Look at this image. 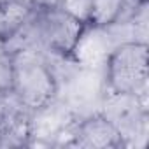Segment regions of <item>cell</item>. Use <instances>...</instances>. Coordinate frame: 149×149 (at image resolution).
Here are the masks:
<instances>
[{"instance_id":"obj_1","label":"cell","mask_w":149,"mask_h":149,"mask_svg":"<svg viewBox=\"0 0 149 149\" xmlns=\"http://www.w3.org/2000/svg\"><path fill=\"white\" fill-rule=\"evenodd\" d=\"M16 86L23 102L28 105H40L51 95V76L40 65L39 56L30 49L19 51L16 58Z\"/></svg>"},{"instance_id":"obj_2","label":"cell","mask_w":149,"mask_h":149,"mask_svg":"<svg viewBox=\"0 0 149 149\" xmlns=\"http://www.w3.org/2000/svg\"><path fill=\"white\" fill-rule=\"evenodd\" d=\"M144 44H125L112 61V84L119 93L137 91L147 81Z\"/></svg>"},{"instance_id":"obj_3","label":"cell","mask_w":149,"mask_h":149,"mask_svg":"<svg viewBox=\"0 0 149 149\" xmlns=\"http://www.w3.org/2000/svg\"><path fill=\"white\" fill-rule=\"evenodd\" d=\"M112 47L114 44L111 42L107 32L93 30L77 42V58L83 65L90 68H97L104 61V58L111 53Z\"/></svg>"},{"instance_id":"obj_4","label":"cell","mask_w":149,"mask_h":149,"mask_svg":"<svg viewBox=\"0 0 149 149\" xmlns=\"http://www.w3.org/2000/svg\"><path fill=\"white\" fill-rule=\"evenodd\" d=\"M46 37L60 47H70L77 40L79 23L67 13H53L46 21Z\"/></svg>"},{"instance_id":"obj_5","label":"cell","mask_w":149,"mask_h":149,"mask_svg":"<svg viewBox=\"0 0 149 149\" xmlns=\"http://www.w3.org/2000/svg\"><path fill=\"white\" fill-rule=\"evenodd\" d=\"M67 116H68V109L65 105H53V107L46 109L44 112H40L35 118V121L32 125L35 137L54 135L60 128L65 126Z\"/></svg>"},{"instance_id":"obj_6","label":"cell","mask_w":149,"mask_h":149,"mask_svg":"<svg viewBox=\"0 0 149 149\" xmlns=\"http://www.w3.org/2000/svg\"><path fill=\"white\" fill-rule=\"evenodd\" d=\"M83 144L84 146H93V147H105L111 146L112 140L116 139V130L111 123H107L105 119H91L88 121L83 130Z\"/></svg>"},{"instance_id":"obj_7","label":"cell","mask_w":149,"mask_h":149,"mask_svg":"<svg viewBox=\"0 0 149 149\" xmlns=\"http://www.w3.org/2000/svg\"><path fill=\"white\" fill-rule=\"evenodd\" d=\"M121 6V0H91V14L97 21L107 23L111 21Z\"/></svg>"},{"instance_id":"obj_8","label":"cell","mask_w":149,"mask_h":149,"mask_svg":"<svg viewBox=\"0 0 149 149\" xmlns=\"http://www.w3.org/2000/svg\"><path fill=\"white\" fill-rule=\"evenodd\" d=\"M67 14L76 19H84L91 14V0H63Z\"/></svg>"},{"instance_id":"obj_9","label":"cell","mask_w":149,"mask_h":149,"mask_svg":"<svg viewBox=\"0 0 149 149\" xmlns=\"http://www.w3.org/2000/svg\"><path fill=\"white\" fill-rule=\"evenodd\" d=\"M13 83V74H11V67L6 56L0 58V88H6Z\"/></svg>"},{"instance_id":"obj_10","label":"cell","mask_w":149,"mask_h":149,"mask_svg":"<svg viewBox=\"0 0 149 149\" xmlns=\"http://www.w3.org/2000/svg\"><path fill=\"white\" fill-rule=\"evenodd\" d=\"M33 2H39L44 6H53V4H56V0H33Z\"/></svg>"}]
</instances>
